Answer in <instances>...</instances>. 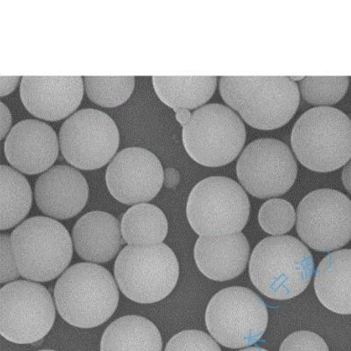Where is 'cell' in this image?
I'll return each mask as SVG.
<instances>
[{
    "mask_svg": "<svg viewBox=\"0 0 351 351\" xmlns=\"http://www.w3.org/2000/svg\"><path fill=\"white\" fill-rule=\"evenodd\" d=\"M161 334L147 318L127 315L115 319L106 328L100 351H162Z\"/></svg>",
    "mask_w": 351,
    "mask_h": 351,
    "instance_id": "obj_21",
    "label": "cell"
},
{
    "mask_svg": "<svg viewBox=\"0 0 351 351\" xmlns=\"http://www.w3.org/2000/svg\"><path fill=\"white\" fill-rule=\"evenodd\" d=\"M59 143L69 164L80 170H97L114 158L120 134L108 114L97 109H82L62 125Z\"/></svg>",
    "mask_w": 351,
    "mask_h": 351,
    "instance_id": "obj_11",
    "label": "cell"
},
{
    "mask_svg": "<svg viewBox=\"0 0 351 351\" xmlns=\"http://www.w3.org/2000/svg\"><path fill=\"white\" fill-rule=\"evenodd\" d=\"M56 304L43 285L16 280L0 290V333L17 344L43 340L56 319Z\"/></svg>",
    "mask_w": 351,
    "mask_h": 351,
    "instance_id": "obj_10",
    "label": "cell"
},
{
    "mask_svg": "<svg viewBox=\"0 0 351 351\" xmlns=\"http://www.w3.org/2000/svg\"><path fill=\"white\" fill-rule=\"evenodd\" d=\"M134 77H86L84 86L90 100L102 108H116L134 92Z\"/></svg>",
    "mask_w": 351,
    "mask_h": 351,
    "instance_id": "obj_25",
    "label": "cell"
},
{
    "mask_svg": "<svg viewBox=\"0 0 351 351\" xmlns=\"http://www.w3.org/2000/svg\"><path fill=\"white\" fill-rule=\"evenodd\" d=\"M341 180H343L344 187L351 194V159L348 162L346 167L343 168V173H341Z\"/></svg>",
    "mask_w": 351,
    "mask_h": 351,
    "instance_id": "obj_35",
    "label": "cell"
},
{
    "mask_svg": "<svg viewBox=\"0 0 351 351\" xmlns=\"http://www.w3.org/2000/svg\"><path fill=\"white\" fill-rule=\"evenodd\" d=\"M165 351H221L216 341L205 332L184 330L171 338Z\"/></svg>",
    "mask_w": 351,
    "mask_h": 351,
    "instance_id": "obj_28",
    "label": "cell"
},
{
    "mask_svg": "<svg viewBox=\"0 0 351 351\" xmlns=\"http://www.w3.org/2000/svg\"><path fill=\"white\" fill-rule=\"evenodd\" d=\"M0 284L11 283L20 278L16 260L11 243V237L8 234H0Z\"/></svg>",
    "mask_w": 351,
    "mask_h": 351,
    "instance_id": "obj_30",
    "label": "cell"
},
{
    "mask_svg": "<svg viewBox=\"0 0 351 351\" xmlns=\"http://www.w3.org/2000/svg\"><path fill=\"white\" fill-rule=\"evenodd\" d=\"M250 244L243 234L199 237L194 247V258L199 271L215 281L233 280L245 271Z\"/></svg>",
    "mask_w": 351,
    "mask_h": 351,
    "instance_id": "obj_18",
    "label": "cell"
},
{
    "mask_svg": "<svg viewBox=\"0 0 351 351\" xmlns=\"http://www.w3.org/2000/svg\"><path fill=\"white\" fill-rule=\"evenodd\" d=\"M1 171L2 231L21 223L32 208L33 193L29 182L20 172L8 165L0 166Z\"/></svg>",
    "mask_w": 351,
    "mask_h": 351,
    "instance_id": "obj_24",
    "label": "cell"
},
{
    "mask_svg": "<svg viewBox=\"0 0 351 351\" xmlns=\"http://www.w3.org/2000/svg\"><path fill=\"white\" fill-rule=\"evenodd\" d=\"M291 143L298 160L309 170L337 171L351 159V121L339 109H310L294 124Z\"/></svg>",
    "mask_w": 351,
    "mask_h": 351,
    "instance_id": "obj_4",
    "label": "cell"
},
{
    "mask_svg": "<svg viewBox=\"0 0 351 351\" xmlns=\"http://www.w3.org/2000/svg\"><path fill=\"white\" fill-rule=\"evenodd\" d=\"M110 193L126 205L152 200L162 189L165 171L158 156L149 150L132 147L119 152L106 174Z\"/></svg>",
    "mask_w": 351,
    "mask_h": 351,
    "instance_id": "obj_14",
    "label": "cell"
},
{
    "mask_svg": "<svg viewBox=\"0 0 351 351\" xmlns=\"http://www.w3.org/2000/svg\"><path fill=\"white\" fill-rule=\"evenodd\" d=\"M0 109H1V138L4 139L11 128L12 114L8 106L3 102L0 103Z\"/></svg>",
    "mask_w": 351,
    "mask_h": 351,
    "instance_id": "obj_32",
    "label": "cell"
},
{
    "mask_svg": "<svg viewBox=\"0 0 351 351\" xmlns=\"http://www.w3.org/2000/svg\"><path fill=\"white\" fill-rule=\"evenodd\" d=\"M180 172L173 168H168L165 171L164 184L167 188H174L180 184Z\"/></svg>",
    "mask_w": 351,
    "mask_h": 351,
    "instance_id": "obj_33",
    "label": "cell"
},
{
    "mask_svg": "<svg viewBox=\"0 0 351 351\" xmlns=\"http://www.w3.org/2000/svg\"><path fill=\"white\" fill-rule=\"evenodd\" d=\"M280 351H329L319 335L310 331H298L282 343Z\"/></svg>",
    "mask_w": 351,
    "mask_h": 351,
    "instance_id": "obj_29",
    "label": "cell"
},
{
    "mask_svg": "<svg viewBox=\"0 0 351 351\" xmlns=\"http://www.w3.org/2000/svg\"><path fill=\"white\" fill-rule=\"evenodd\" d=\"M315 290L329 311L351 315V250H337L322 259L315 274Z\"/></svg>",
    "mask_w": 351,
    "mask_h": 351,
    "instance_id": "obj_20",
    "label": "cell"
},
{
    "mask_svg": "<svg viewBox=\"0 0 351 351\" xmlns=\"http://www.w3.org/2000/svg\"><path fill=\"white\" fill-rule=\"evenodd\" d=\"M250 280L256 289L277 300L293 299L308 287L315 271L311 252L297 238L267 237L254 249Z\"/></svg>",
    "mask_w": 351,
    "mask_h": 351,
    "instance_id": "obj_3",
    "label": "cell"
},
{
    "mask_svg": "<svg viewBox=\"0 0 351 351\" xmlns=\"http://www.w3.org/2000/svg\"><path fill=\"white\" fill-rule=\"evenodd\" d=\"M349 84L348 77H305L300 84V93L310 104L334 105L346 95Z\"/></svg>",
    "mask_w": 351,
    "mask_h": 351,
    "instance_id": "obj_26",
    "label": "cell"
},
{
    "mask_svg": "<svg viewBox=\"0 0 351 351\" xmlns=\"http://www.w3.org/2000/svg\"><path fill=\"white\" fill-rule=\"evenodd\" d=\"M34 197L44 215L56 219L77 216L86 206L89 186L76 169L56 165L40 176L34 186Z\"/></svg>",
    "mask_w": 351,
    "mask_h": 351,
    "instance_id": "obj_17",
    "label": "cell"
},
{
    "mask_svg": "<svg viewBox=\"0 0 351 351\" xmlns=\"http://www.w3.org/2000/svg\"><path fill=\"white\" fill-rule=\"evenodd\" d=\"M239 351H268L265 349H262V348L258 347H252V348H247V349L241 350Z\"/></svg>",
    "mask_w": 351,
    "mask_h": 351,
    "instance_id": "obj_36",
    "label": "cell"
},
{
    "mask_svg": "<svg viewBox=\"0 0 351 351\" xmlns=\"http://www.w3.org/2000/svg\"><path fill=\"white\" fill-rule=\"evenodd\" d=\"M38 351H56V350H38Z\"/></svg>",
    "mask_w": 351,
    "mask_h": 351,
    "instance_id": "obj_38",
    "label": "cell"
},
{
    "mask_svg": "<svg viewBox=\"0 0 351 351\" xmlns=\"http://www.w3.org/2000/svg\"><path fill=\"white\" fill-rule=\"evenodd\" d=\"M71 238L80 258L93 263L111 261L126 243L118 219L101 211L87 213L78 219Z\"/></svg>",
    "mask_w": 351,
    "mask_h": 351,
    "instance_id": "obj_19",
    "label": "cell"
},
{
    "mask_svg": "<svg viewBox=\"0 0 351 351\" xmlns=\"http://www.w3.org/2000/svg\"><path fill=\"white\" fill-rule=\"evenodd\" d=\"M219 90L247 124L262 130L288 123L300 99L299 87L288 77H222Z\"/></svg>",
    "mask_w": 351,
    "mask_h": 351,
    "instance_id": "obj_2",
    "label": "cell"
},
{
    "mask_svg": "<svg viewBox=\"0 0 351 351\" xmlns=\"http://www.w3.org/2000/svg\"><path fill=\"white\" fill-rule=\"evenodd\" d=\"M56 308L69 324L93 328L105 324L117 309L119 289L111 272L93 263L71 266L56 282Z\"/></svg>",
    "mask_w": 351,
    "mask_h": 351,
    "instance_id": "obj_1",
    "label": "cell"
},
{
    "mask_svg": "<svg viewBox=\"0 0 351 351\" xmlns=\"http://www.w3.org/2000/svg\"><path fill=\"white\" fill-rule=\"evenodd\" d=\"M296 230L313 250L329 252L351 240V200L332 189L307 194L297 210Z\"/></svg>",
    "mask_w": 351,
    "mask_h": 351,
    "instance_id": "obj_12",
    "label": "cell"
},
{
    "mask_svg": "<svg viewBox=\"0 0 351 351\" xmlns=\"http://www.w3.org/2000/svg\"><path fill=\"white\" fill-rule=\"evenodd\" d=\"M183 143L188 155L197 164L219 167L230 164L246 141L243 121L230 108L208 104L197 109L183 126Z\"/></svg>",
    "mask_w": 351,
    "mask_h": 351,
    "instance_id": "obj_8",
    "label": "cell"
},
{
    "mask_svg": "<svg viewBox=\"0 0 351 351\" xmlns=\"http://www.w3.org/2000/svg\"><path fill=\"white\" fill-rule=\"evenodd\" d=\"M206 324L222 346L230 349L252 346L267 328V306L258 294L245 287L226 288L210 300Z\"/></svg>",
    "mask_w": 351,
    "mask_h": 351,
    "instance_id": "obj_9",
    "label": "cell"
},
{
    "mask_svg": "<svg viewBox=\"0 0 351 351\" xmlns=\"http://www.w3.org/2000/svg\"><path fill=\"white\" fill-rule=\"evenodd\" d=\"M305 77H290V80L295 82V81L303 80Z\"/></svg>",
    "mask_w": 351,
    "mask_h": 351,
    "instance_id": "obj_37",
    "label": "cell"
},
{
    "mask_svg": "<svg viewBox=\"0 0 351 351\" xmlns=\"http://www.w3.org/2000/svg\"><path fill=\"white\" fill-rule=\"evenodd\" d=\"M20 77H1V92L0 96L4 97L12 93L17 87L19 82H20Z\"/></svg>",
    "mask_w": 351,
    "mask_h": 351,
    "instance_id": "obj_31",
    "label": "cell"
},
{
    "mask_svg": "<svg viewBox=\"0 0 351 351\" xmlns=\"http://www.w3.org/2000/svg\"><path fill=\"white\" fill-rule=\"evenodd\" d=\"M59 140L49 125L37 120H25L12 127L6 137V159L22 173L36 175L47 171L59 154Z\"/></svg>",
    "mask_w": 351,
    "mask_h": 351,
    "instance_id": "obj_15",
    "label": "cell"
},
{
    "mask_svg": "<svg viewBox=\"0 0 351 351\" xmlns=\"http://www.w3.org/2000/svg\"><path fill=\"white\" fill-rule=\"evenodd\" d=\"M249 197L240 184L225 177H210L188 197V221L199 237L241 233L250 217Z\"/></svg>",
    "mask_w": 351,
    "mask_h": 351,
    "instance_id": "obj_7",
    "label": "cell"
},
{
    "mask_svg": "<svg viewBox=\"0 0 351 351\" xmlns=\"http://www.w3.org/2000/svg\"><path fill=\"white\" fill-rule=\"evenodd\" d=\"M238 180L247 193L259 199L283 195L295 182L298 166L289 147L263 138L247 145L238 159Z\"/></svg>",
    "mask_w": 351,
    "mask_h": 351,
    "instance_id": "obj_13",
    "label": "cell"
},
{
    "mask_svg": "<svg viewBox=\"0 0 351 351\" xmlns=\"http://www.w3.org/2000/svg\"><path fill=\"white\" fill-rule=\"evenodd\" d=\"M121 233L128 245L148 247L162 244L169 224L165 213L152 204L132 206L121 219Z\"/></svg>",
    "mask_w": 351,
    "mask_h": 351,
    "instance_id": "obj_23",
    "label": "cell"
},
{
    "mask_svg": "<svg viewBox=\"0 0 351 351\" xmlns=\"http://www.w3.org/2000/svg\"><path fill=\"white\" fill-rule=\"evenodd\" d=\"M295 221V210L285 199H269L259 210L260 226L263 231L274 236L288 233L293 228Z\"/></svg>",
    "mask_w": 351,
    "mask_h": 351,
    "instance_id": "obj_27",
    "label": "cell"
},
{
    "mask_svg": "<svg viewBox=\"0 0 351 351\" xmlns=\"http://www.w3.org/2000/svg\"><path fill=\"white\" fill-rule=\"evenodd\" d=\"M174 111L176 112V119H177V121L180 122L182 126L187 124L191 117H192V114H191L188 109L178 108L174 109Z\"/></svg>",
    "mask_w": 351,
    "mask_h": 351,
    "instance_id": "obj_34",
    "label": "cell"
},
{
    "mask_svg": "<svg viewBox=\"0 0 351 351\" xmlns=\"http://www.w3.org/2000/svg\"><path fill=\"white\" fill-rule=\"evenodd\" d=\"M159 99L173 109H195L208 102L217 87L216 77H153Z\"/></svg>",
    "mask_w": 351,
    "mask_h": 351,
    "instance_id": "obj_22",
    "label": "cell"
},
{
    "mask_svg": "<svg viewBox=\"0 0 351 351\" xmlns=\"http://www.w3.org/2000/svg\"><path fill=\"white\" fill-rule=\"evenodd\" d=\"M116 283L133 302L153 304L171 293L180 277L173 250L165 243L148 247H125L114 263Z\"/></svg>",
    "mask_w": 351,
    "mask_h": 351,
    "instance_id": "obj_6",
    "label": "cell"
},
{
    "mask_svg": "<svg viewBox=\"0 0 351 351\" xmlns=\"http://www.w3.org/2000/svg\"><path fill=\"white\" fill-rule=\"evenodd\" d=\"M11 243L22 278L49 282L64 274L73 256L67 228L55 219L36 216L12 232Z\"/></svg>",
    "mask_w": 351,
    "mask_h": 351,
    "instance_id": "obj_5",
    "label": "cell"
},
{
    "mask_svg": "<svg viewBox=\"0 0 351 351\" xmlns=\"http://www.w3.org/2000/svg\"><path fill=\"white\" fill-rule=\"evenodd\" d=\"M20 94L31 114L48 121L68 117L84 96L82 77H23Z\"/></svg>",
    "mask_w": 351,
    "mask_h": 351,
    "instance_id": "obj_16",
    "label": "cell"
}]
</instances>
